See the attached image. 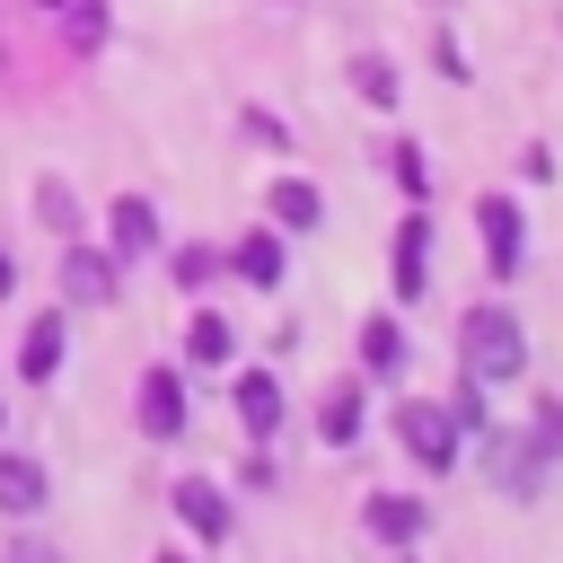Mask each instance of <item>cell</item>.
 Masks as SVG:
<instances>
[{
  "label": "cell",
  "mask_w": 563,
  "mask_h": 563,
  "mask_svg": "<svg viewBox=\"0 0 563 563\" xmlns=\"http://www.w3.org/2000/svg\"><path fill=\"white\" fill-rule=\"evenodd\" d=\"M457 369L484 378V387H519V378H528V325H519L510 299L457 308Z\"/></svg>",
  "instance_id": "6da1fadb"
},
{
  "label": "cell",
  "mask_w": 563,
  "mask_h": 563,
  "mask_svg": "<svg viewBox=\"0 0 563 563\" xmlns=\"http://www.w3.org/2000/svg\"><path fill=\"white\" fill-rule=\"evenodd\" d=\"M387 440H396L422 475H457V457H466V440H457V422H449L440 396H396V405H387Z\"/></svg>",
  "instance_id": "7a4b0ae2"
},
{
  "label": "cell",
  "mask_w": 563,
  "mask_h": 563,
  "mask_svg": "<svg viewBox=\"0 0 563 563\" xmlns=\"http://www.w3.org/2000/svg\"><path fill=\"white\" fill-rule=\"evenodd\" d=\"M466 449H475V466H484V484H493L501 501H519V510H528V501H545V475H554V466H545V457H537V449H528L510 422L475 431Z\"/></svg>",
  "instance_id": "3957f363"
},
{
  "label": "cell",
  "mask_w": 563,
  "mask_h": 563,
  "mask_svg": "<svg viewBox=\"0 0 563 563\" xmlns=\"http://www.w3.org/2000/svg\"><path fill=\"white\" fill-rule=\"evenodd\" d=\"M431 202H405L396 211V238H387V308H422L431 299Z\"/></svg>",
  "instance_id": "277c9868"
},
{
  "label": "cell",
  "mask_w": 563,
  "mask_h": 563,
  "mask_svg": "<svg viewBox=\"0 0 563 563\" xmlns=\"http://www.w3.org/2000/svg\"><path fill=\"white\" fill-rule=\"evenodd\" d=\"M132 422H141V440H158V449H176V440L194 431V387H185L176 361H150V369L132 378Z\"/></svg>",
  "instance_id": "5b68a950"
},
{
  "label": "cell",
  "mask_w": 563,
  "mask_h": 563,
  "mask_svg": "<svg viewBox=\"0 0 563 563\" xmlns=\"http://www.w3.org/2000/svg\"><path fill=\"white\" fill-rule=\"evenodd\" d=\"M167 510H176V528H185L202 554H220V545L238 537V493H229L220 475H176V484H167Z\"/></svg>",
  "instance_id": "8992f818"
},
{
  "label": "cell",
  "mask_w": 563,
  "mask_h": 563,
  "mask_svg": "<svg viewBox=\"0 0 563 563\" xmlns=\"http://www.w3.org/2000/svg\"><path fill=\"white\" fill-rule=\"evenodd\" d=\"M475 246H484L493 282H519V264H528V202L519 194H475Z\"/></svg>",
  "instance_id": "52a82bcc"
},
{
  "label": "cell",
  "mask_w": 563,
  "mask_h": 563,
  "mask_svg": "<svg viewBox=\"0 0 563 563\" xmlns=\"http://www.w3.org/2000/svg\"><path fill=\"white\" fill-rule=\"evenodd\" d=\"M352 369H361L369 387H405V369H413V325H405V308H369V317H361Z\"/></svg>",
  "instance_id": "ba28073f"
},
{
  "label": "cell",
  "mask_w": 563,
  "mask_h": 563,
  "mask_svg": "<svg viewBox=\"0 0 563 563\" xmlns=\"http://www.w3.org/2000/svg\"><path fill=\"white\" fill-rule=\"evenodd\" d=\"M229 413H238L246 440H282V422H290L282 361H246V369H229Z\"/></svg>",
  "instance_id": "9c48e42d"
},
{
  "label": "cell",
  "mask_w": 563,
  "mask_h": 563,
  "mask_svg": "<svg viewBox=\"0 0 563 563\" xmlns=\"http://www.w3.org/2000/svg\"><path fill=\"white\" fill-rule=\"evenodd\" d=\"M220 273H229L238 290H264V299H273V290L290 282V238H282L273 220H255V229H238V238L220 246Z\"/></svg>",
  "instance_id": "30bf717a"
},
{
  "label": "cell",
  "mask_w": 563,
  "mask_h": 563,
  "mask_svg": "<svg viewBox=\"0 0 563 563\" xmlns=\"http://www.w3.org/2000/svg\"><path fill=\"white\" fill-rule=\"evenodd\" d=\"M53 282H62V308H114V299H123V264H114L97 238H62Z\"/></svg>",
  "instance_id": "8fae6325"
},
{
  "label": "cell",
  "mask_w": 563,
  "mask_h": 563,
  "mask_svg": "<svg viewBox=\"0 0 563 563\" xmlns=\"http://www.w3.org/2000/svg\"><path fill=\"white\" fill-rule=\"evenodd\" d=\"M97 246H106L123 273H132V264H150V255L167 246V220H158V202H150V194H114V202H106V238H97Z\"/></svg>",
  "instance_id": "7c38bea8"
},
{
  "label": "cell",
  "mask_w": 563,
  "mask_h": 563,
  "mask_svg": "<svg viewBox=\"0 0 563 563\" xmlns=\"http://www.w3.org/2000/svg\"><path fill=\"white\" fill-rule=\"evenodd\" d=\"M361 537L387 545V554H422V537H431V501H422V493H369V501H361Z\"/></svg>",
  "instance_id": "4fadbf2b"
},
{
  "label": "cell",
  "mask_w": 563,
  "mask_h": 563,
  "mask_svg": "<svg viewBox=\"0 0 563 563\" xmlns=\"http://www.w3.org/2000/svg\"><path fill=\"white\" fill-rule=\"evenodd\" d=\"M62 361H70V308L53 299V308H35L26 334H18V378H26V387H53Z\"/></svg>",
  "instance_id": "5bb4252c"
},
{
  "label": "cell",
  "mask_w": 563,
  "mask_h": 563,
  "mask_svg": "<svg viewBox=\"0 0 563 563\" xmlns=\"http://www.w3.org/2000/svg\"><path fill=\"white\" fill-rule=\"evenodd\" d=\"M308 431H317L325 449H352V440L369 431V378H361V369H343V378H325V396H317V413H308Z\"/></svg>",
  "instance_id": "9a60e30c"
},
{
  "label": "cell",
  "mask_w": 563,
  "mask_h": 563,
  "mask_svg": "<svg viewBox=\"0 0 563 563\" xmlns=\"http://www.w3.org/2000/svg\"><path fill=\"white\" fill-rule=\"evenodd\" d=\"M44 501H53V466L35 457V449H9L0 440V519H44Z\"/></svg>",
  "instance_id": "2e32d148"
},
{
  "label": "cell",
  "mask_w": 563,
  "mask_h": 563,
  "mask_svg": "<svg viewBox=\"0 0 563 563\" xmlns=\"http://www.w3.org/2000/svg\"><path fill=\"white\" fill-rule=\"evenodd\" d=\"M264 220H273L282 238H317V229H325V194H317L308 176H273V185H264Z\"/></svg>",
  "instance_id": "e0dca14e"
},
{
  "label": "cell",
  "mask_w": 563,
  "mask_h": 563,
  "mask_svg": "<svg viewBox=\"0 0 563 563\" xmlns=\"http://www.w3.org/2000/svg\"><path fill=\"white\" fill-rule=\"evenodd\" d=\"M26 220H35L44 238H79L88 202H79V185H70L62 167H44V176H35V194H26Z\"/></svg>",
  "instance_id": "ac0fdd59"
},
{
  "label": "cell",
  "mask_w": 563,
  "mask_h": 563,
  "mask_svg": "<svg viewBox=\"0 0 563 563\" xmlns=\"http://www.w3.org/2000/svg\"><path fill=\"white\" fill-rule=\"evenodd\" d=\"M343 79H352V97H361V106H378V114H396V106H405V70H396V53H378V44H369V53H352V62H343Z\"/></svg>",
  "instance_id": "d6986e66"
},
{
  "label": "cell",
  "mask_w": 563,
  "mask_h": 563,
  "mask_svg": "<svg viewBox=\"0 0 563 563\" xmlns=\"http://www.w3.org/2000/svg\"><path fill=\"white\" fill-rule=\"evenodd\" d=\"M238 361V325L220 317V308H194L185 317V361L176 369H229Z\"/></svg>",
  "instance_id": "ffe728a7"
},
{
  "label": "cell",
  "mask_w": 563,
  "mask_h": 563,
  "mask_svg": "<svg viewBox=\"0 0 563 563\" xmlns=\"http://www.w3.org/2000/svg\"><path fill=\"white\" fill-rule=\"evenodd\" d=\"M44 9H53L62 44H70L79 62H97V53H106V35H114V9H106V0H44Z\"/></svg>",
  "instance_id": "44dd1931"
},
{
  "label": "cell",
  "mask_w": 563,
  "mask_h": 563,
  "mask_svg": "<svg viewBox=\"0 0 563 563\" xmlns=\"http://www.w3.org/2000/svg\"><path fill=\"white\" fill-rule=\"evenodd\" d=\"M158 255H167V282H176L185 299H202L211 282H229V273H220V246H211V238H176V246H158Z\"/></svg>",
  "instance_id": "7402d4cb"
},
{
  "label": "cell",
  "mask_w": 563,
  "mask_h": 563,
  "mask_svg": "<svg viewBox=\"0 0 563 563\" xmlns=\"http://www.w3.org/2000/svg\"><path fill=\"white\" fill-rule=\"evenodd\" d=\"M440 405H449V422H457V440H475V431H493V387H484V378H466V369H457Z\"/></svg>",
  "instance_id": "603a6c76"
},
{
  "label": "cell",
  "mask_w": 563,
  "mask_h": 563,
  "mask_svg": "<svg viewBox=\"0 0 563 563\" xmlns=\"http://www.w3.org/2000/svg\"><path fill=\"white\" fill-rule=\"evenodd\" d=\"M519 440L545 457V466H563V387H545L537 405H528V422H519Z\"/></svg>",
  "instance_id": "cb8c5ba5"
},
{
  "label": "cell",
  "mask_w": 563,
  "mask_h": 563,
  "mask_svg": "<svg viewBox=\"0 0 563 563\" xmlns=\"http://www.w3.org/2000/svg\"><path fill=\"white\" fill-rule=\"evenodd\" d=\"M387 176H396V194H405V202H431V150H422V141H405V132H396V141H387Z\"/></svg>",
  "instance_id": "d4e9b609"
},
{
  "label": "cell",
  "mask_w": 563,
  "mask_h": 563,
  "mask_svg": "<svg viewBox=\"0 0 563 563\" xmlns=\"http://www.w3.org/2000/svg\"><path fill=\"white\" fill-rule=\"evenodd\" d=\"M238 132H246V150H264V158H290V150H299V141H290V123H282L273 106H255V97L238 106Z\"/></svg>",
  "instance_id": "484cf974"
},
{
  "label": "cell",
  "mask_w": 563,
  "mask_h": 563,
  "mask_svg": "<svg viewBox=\"0 0 563 563\" xmlns=\"http://www.w3.org/2000/svg\"><path fill=\"white\" fill-rule=\"evenodd\" d=\"M229 493H282V449H273V440H246V457H238Z\"/></svg>",
  "instance_id": "4316f807"
},
{
  "label": "cell",
  "mask_w": 563,
  "mask_h": 563,
  "mask_svg": "<svg viewBox=\"0 0 563 563\" xmlns=\"http://www.w3.org/2000/svg\"><path fill=\"white\" fill-rule=\"evenodd\" d=\"M431 70H440L449 88H466V79H475V62H466V44H457L449 26H431Z\"/></svg>",
  "instance_id": "83f0119b"
},
{
  "label": "cell",
  "mask_w": 563,
  "mask_h": 563,
  "mask_svg": "<svg viewBox=\"0 0 563 563\" xmlns=\"http://www.w3.org/2000/svg\"><path fill=\"white\" fill-rule=\"evenodd\" d=\"M0 563H70V554H62V545H53V537H44L35 519H26V528H18L9 545H0Z\"/></svg>",
  "instance_id": "f1b7e54d"
},
{
  "label": "cell",
  "mask_w": 563,
  "mask_h": 563,
  "mask_svg": "<svg viewBox=\"0 0 563 563\" xmlns=\"http://www.w3.org/2000/svg\"><path fill=\"white\" fill-rule=\"evenodd\" d=\"M519 176H528V185H554V176H563V158H554L545 141H528V150H519Z\"/></svg>",
  "instance_id": "f546056e"
},
{
  "label": "cell",
  "mask_w": 563,
  "mask_h": 563,
  "mask_svg": "<svg viewBox=\"0 0 563 563\" xmlns=\"http://www.w3.org/2000/svg\"><path fill=\"white\" fill-rule=\"evenodd\" d=\"M0 299H18V246L0 238Z\"/></svg>",
  "instance_id": "4dcf8cb0"
},
{
  "label": "cell",
  "mask_w": 563,
  "mask_h": 563,
  "mask_svg": "<svg viewBox=\"0 0 563 563\" xmlns=\"http://www.w3.org/2000/svg\"><path fill=\"white\" fill-rule=\"evenodd\" d=\"M150 563H202V554H194V545H158Z\"/></svg>",
  "instance_id": "1f68e13d"
},
{
  "label": "cell",
  "mask_w": 563,
  "mask_h": 563,
  "mask_svg": "<svg viewBox=\"0 0 563 563\" xmlns=\"http://www.w3.org/2000/svg\"><path fill=\"white\" fill-rule=\"evenodd\" d=\"M422 9H431V18H449V9H457V0H422Z\"/></svg>",
  "instance_id": "d6a6232c"
},
{
  "label": "cell",
  "mask_w": 563,
  "mask_h": 563,
  "mask_svg": "<svg viewBox=\"0 0 563 563\" xmlns=\"http://www.w3.org/2000/svg\"><path fill=\"white\" fill-rule=\"evenodd\" d=\"M273 9H308V0H273Z\"/></svg>",
  "instance_id": "836d02e7"
},
{
  "label": "cell",
  "mask_w": 563,
  "mask_h": 563,
  "mask_svg": "<svg viewBox=\"0 0 563 563\" xmlns=\"http://www.w3.org/2000/svg\"><path fill=\"white\" fill-rule=\"evenodd\" d=\"M0 440H9V405H0Z\"/></svg>",
  "instance_id": "e575fe53"
}]
</instances>
